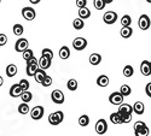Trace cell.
Instances as JSON below:
<instances>
[{"label": "cell", "instance_id": "6da1fadb", "mask_svg": "<svg viewBox=\"0 0 151 136\" xmlns=\"http://www.w3.org/2000/svg\"><path fill=\"white\" fill-rule=\"evenodd\" d=\"M134 134L135 136H147L149 135V128L144 122H135L134 123Z\"/></svg>", "mask_w": 151, "mask_h": 136}, {"label": "cell", "instance_id": "7a4b0ae2", "mask_svg": "<svg viewBox=\"0 0 151 136\" xmlns=\"http://www.w3.org/2000/svg\"><path fill=\"white\" fill-rule=\"evenodd\" d=\"M64 119V113L62 111H57V112H53L48 116V122L51 125H58L63 122Z\"/></svg>", "mask_w": 151, "mask_h": 136}, {"label": "cell", "instance_id": "3957f363", "mask_svg": "<svg viewBox=\"0 0 151 136\" xmlns=\"http://www.w3.org/2000/svg\"><path fill=\"white\" fill-rule=\"evenodd\" d=\"M51 99H52V101H53L55 104L60 105V104L64 103L65 96H64V94H63L62 90H59V89H55V90L51 93Z\"/></svg>", "mask_w": 151, "mask_h": 136}, {"label": "cell", "instance_id": "277c9868", "mask_svg": "<svg viewBox=\"0 0 151 136\" xmlns=\"http://www.w3.org/2000/svg\"><path fill=\"white\" fill-rule=\"evenodd\" d=\"M29 113L34 120H39L44 117V107L42 106H35L29 111Z\"/></svg>", "mask_w": 151, "mask_h": 136}, {"label": "cell", "instance_id": "5b68a950", "mask_svg": "<svg viewBox=\"0 0 151 136\" xmlns=\"http://www.w3.org/2000/svg\"><path fill=\"white\" fill-rule=\"evenodd\" d=\"M22 16L24 19H27V21H33L36 16V12L33 7L30 6H27V7H23L22 9Z\"/></svg>", "mask_w": 151, "mask_h": 136}, {"label": "cell", "instance_id": "8992f818", "mask_svg": "<svg viewBox=\"0 0 151 136\" xmlns=\"http://www.w3.org/2000/svg\"><path fill=\"white\" fill-rule=\"evenodd\" d=\"M96 131L98 135H104L108 131V123L105 119L102 118L96 123Z\"/></svg>", "mask_w": 151, "mask_h": 136}, {"label": "cell", "instance_id": "52a82bcc", "mask_svg": "<svg viewBox=\"0 0 151 136\" xmlns=\"http://www.w3.org/2000/svg\"><path fill=\"white\" fill-rule=\"evenodd\" d=\"M103 21H104V23L111 26V24H114L117 21V14H116V12H114V11H108V12H105L104 16H103Z\"/></svg>", "mask_w": 151, "mask_h": 136}, {"label": "cell", "instance_id": "ba28073f", "mask_svg": "<svg viewBox=\"0 0 151 136\" xmlns=\"http://www.w3.org/2000/svg\"><path fill=\"white\" fill-rule=\"evenodd\" d=\"M109 103L112 104V105H120L123 103V95L120 93V92H114L111 93L110 96H109Z\"/></svg>", "mask_w": 151, "mask_h": 136}, {"label": "cell", "instance_id": "9c48e42d", "mask_svg": "<svg viewBox=\"0 0 151 136\" xmlns=\"http://www.w3.org/2000/svg\"><path fill=\"white\" fill-rule=\"evenodd\" d=\"M150 24H151V21L149 18V16L146 15H142L138 19V26L142 30H147L150 28Z\"/></svg>", "mask_w": 151, "mask_h": 136}, {"label": "cell", "instance_id": "30bf717a", "mask_svg": "<svg viewBox=\"0 0 151 136\" xmlns=\"http://www.w3.org/2000/svg\"><path fill=\"white\" fill-rule=\"evenodd\" d=\"M73 47L76 49V51H82L87 47V40L85 38H76L73 41Z\"/></svg>", "mask_w": 151, "mask_h": 136}, {"label": "cell", "instance_id": "8fae6325", "mask_svg": "<svg viewBox=\"0 0 151 136\" xmlns=\"http://www.w3.org/2000/svg\"><path fill=\"white\" fill-rule=\"evenodd\" d=\"M29 46V42L27 39H24V38H21L16 41V45H15V49L17 52H23V51H26V49L28 48Z\"/></svg>", "mask_w": 151, "mask_h": 136}, {"label": "cell", "instance_id": "7c38bea8", "mask_svg": "<svg viewBox=\"0 0 151 136\" xmlns=\"http://www.w3.org/2000/svg\"><path fill=\"white\" fill-rule=\"evenodd\" d=\"M117 112L121 115V116H127V115H132L133 112V107L128 104H120L119 105V111Z\"/></svg>", "mask_w": 151, "mask_h": 136}, {"label": "cell", "instance_id": "4fadbf2b", "mask_svg": "<svg viewBox=\"0 0 151 136\" xmlns=\"http://www.w3.org/2000/svg\"><path fill=\"white\" fill-rule=\"evenodd\" d=\"M50 66H51V59L41 56V58L37 60V68H40L42 70H46V69H50Z\"/></svg>", "mask_w": 151, "mask_h": 136}, {"label": "cell", "instance_id": "5bb4252c", "mask_svg": "<svg viewBox=\"0 0 151 136\" xmlns=\"http://www.w3.org/2000/svg\"><path fill=\"white\" fill-rule=\"evenodd\" d=\"M140 72L144 76H150L151 75V69H150V61L149 60H143L140 64Z\"/></svg>", "mask_w": 151, "mask_h": 136}, {"label": "cell", "instance_id": "9a60e30c", "mask_svg": "<svg viewBox=\"0 0 151 136\" xmlns=\"http://www.w3.org/2000/svg\"><path fill=\"white\" fill-rule=\"evenodd\" d=\"M9 93H10V96H12V98H18V96H21V94L23 93V90L19 87V84H14L10 88Z\"/></svg>", "mask_w": 151, "mask_h": 136}, {"label": "cell", "instance_id": "2e32d148", "mask_svg": "<svg viewBox=\"0 0 151 136\" xmlns=\"http://www.w3.org/2000/svg\"><path fill=\"white\" fill-rule=\"evenodd\" d=\"M132 34H133V30H132L131 26H123L122 29H121V31H120V35L122 36L123 39H128V38H131Z\"/></svg>", "mask_w": 151, "mask_h": 136}, {"label": "cell", "instance_id": "e0dca14e", "mask_svg": "<svg viewBox=\"0 0 151 136\" xmlns=\"http://www.w3.org/2000/svg\"><path fill=\"white\" fill-rule=\"evenodd\" d=\"M133 107V112H135L137 115H143L144 113V111H145V106H144V104L142 103V101H137V103H134V105L132 106Z\"/></svg>", "mask_w": 151, "mask_h": 136}, {"label": "cell", "instance_id": "ac0fdd59", "mask_svg": "<svg viewBox=\"0 0 151 136\" xmlns=\"http://www.w3.org/2000/svg\"><path fill=\"white\" fill-rule=\"evenodd\" d=\"M33 77L35 78V81H36L37 83H41L42 80L46 77V72H45V70H42V69H37V70L35 71V73H34Z\"/></svg>", "mask_w": 151, "mask_h": 136}, {"label": "cell", "instance_id": "d6986e66", "mask_svg": "<svg viewBox=\"0 0 151 136\" xmlns=\"http://www.w3.org/2000/svg\"><path fill=\"white\" fill-rule=\"evenodd\" d=\"M59 57H60V59H63V60L68 59V58L70 57V49H69V47H67V46L60 47V49H59Z\"/></svg>", "mask_w": 151, "mask_h": 136}, {"label": "cell", "instance_id": "ffe728a7", "mask_svg": "<svg viewBox=\"0 0 151 136\" xmlns=\"http://www.w3.org/2000/svg\"><path fill=\"white\" fill-rule=\"evenodd\" d=\"M79 16H80V18H82V19H87V18L91 16V11H90V9H87L86 6H83V7H79Z\"/></svg>", "mask_w": 151, "mask_h": 136}, {"label": "cell", "instance_id": "44dd1931", "mask_svg": "<svg viewBox=\"0 0 151 136\" xmlns=\"http://www.w3.org/2000/svg\"><path fill=\"white\" fill-rule=\"evenodd\" d=\"M100 61H102V56L100 54H98V53H92L91 56H90V64H92V65H98V64H100Z\"/></svg>", "mask_w": 151, "mask_h": 136}, {"label": "cell", "instance_id": "7402d4cb", "mask_svg": "<svg viewBox=\"0 0 151 136\" xmlns=\"http://www.w3.org/2000/svg\"><path fill=\"white\" fill-rule=\"evenodd\" d=\"M97 84L99 87H106L109 84V77L105 76V75H100L98 78H97Z\"/></svg>", "mask_w": 151, "mask_h": 136}, {"label": "cell", "instance_id": "603a6c76", "mask_svg": "<svg viewBox=\"0 0 151 136\" xmlns=\"http://www.w3.org/2000/svg\"><path fill=\"white\" fill-rule=\"evenodd\" d=\"M16 73H17V66L15 64L7 65V68H6V75H7V77H14Z\"/></svg>", "mask_w": 151, "mask_h": 136}, {"label": "cell", "instance_id": "cb8c5ba5", "mask_svg": "<svg viewBox=\"0 0 151 136\" xmlns=\"http://www.w3.org/2000/svg\"><path fill=\"white\" fill-rule=\"evenodd\" d=\"M110 122H112V124H122V119L119 112H114L110 115Z\"/></svg>", "mask_w": 151, "mask_h": 136}, {"label": "cell", "instance_id": "d4e9b609", "mask_svg": "<svg viewBox=\"0 0 151 136\" xmlns=\"http://www.w3.org/2000/svg\"><path fill=\"white\" fill-rule=\"evenodd\" d=\"M21 99L23 103H30L32 99H33V94L29 92V90H24L22 94H21Z\"/></svg>", "mask_w": 151, "mask_h": 136}, {"label": "cell", "instance_id": "484cf974", "mask_svg": "<svg viewBox=\"0 0 151 136\" xmlns=\"http://www.w3.org/2000/svg\"><path fill=\"white\" fill-rule=\"evenodd\" d=\"M73 27H74V29H76V30H81V29L85 27L83 19H82V18H76V19H74V22H73Z\"/></svg>", "mask_w": 151, "mask_h": 136}, {"label": "cell", "instance_id": "4316f807", "mask_svg": "<svg viewBox=\"0 0 151 136\" xmlns=\"http://www.w3.org/2000/svg\"><path fill=\"white\" fill-rule=\"evenodd\" d=\"M133 73H134V69H133L132 65L128 64V65H126V66L123 68V76H124V77H132Z\"/></svg>", "mask_w": 151, "mask_h": 136}, {"label": "cell", "instance_id": "83f0119b", "mask_svg": "<svg viewBox=\"0 0 151 136\" xmlns=\"http://www.w3.org/2000/svg\"><path fill=\"white\" fill-rule=\"evenodd\" d=\"M29 111H30V110H29L28 104L22 101V104L18 106V112H19L21 115H27V113H29Z\"/></svg>", "mask_w": 151, "mask_h": 136}, {"label": "cell", "instance_id": "f1b7e54d", "mask_svg": "<svg viewBox=\"0 0 151 136\" xmlns=\"http://www.w3.org/2000/svg\"><path fill=\"white\" fill-rule=\"evenodd\" d=\"M67 87H68V89L70 90V92H75L78 89V81L76 80H69L68 81V83H67Z\"/></svg>", "mask_w": 151, "mask_h": 136}, {"label": "cell", "instance_id": "f546056e", "mask_svg": "<svg viewBox=\"0 0 151 136\" xmlns=\"http://www.w3.org/2000/svg\"><path fill=\"white\" fill-rule=\"evenodd\" d=\"M120 93H121V94L123 95V98H124V96H128V95L132 93V89H131L129 85L123 84V85H121V88H120Z\"/></svg>", "mask_w": 151, "mask_h": 136}, {"label": "cell", "instance_id": "4dcf8cb0", "mask_svg": "<svg viewBox=\"0 0 151 136\" xmlns=\"http://www.w3.org/2000/svg\"><path fill=\"white\" fill-rule=\"evenodd\" d=\"M79 124L81 125V127H87L90 124V117L87 116V115H82L80 118H79Z\"/></svg>", "mask_w": 151, "mask_h": 136}, {"label": "cell", "instance_id": "1f68e13d", "mask_svg": "<svg viewBox=\"0 0 151 136\" xmlns=\"http://www.w3.org/2000/svg\"><path fill=\"white\" fill-rule=\"evenodd\" d=\"M12 31H14V34L15 35H22L23 34V31H24V28H23V26L22 24H15L14 26V28H12Z\"/></svg>", "mask_w": 151, "mask_h": 136}, {"label": "cell", "instance_id": "d6a6232c", "mask_svg": "<svg viewBox=\"0 0 151 136\" xmlns=\"http://www.w3.org/2000/svg\"><path fill=\"white\" fill-rule=\"evenodd\" d=\"M105 5L106 4H105L104 0H93V6L97 10H103L105 7Z\"/></svg>", "mask_w": 151, "mask_h": 136}, {"label": "cell", "instance_id": "836d02e7", "mask_svg": "<svg viewBox=\"0 0 151 136\" xmlns=\"http://www.w3.org/2000/svg\"><path fill=\"white\" fill-rule=\"evenodd\" d=\"M36 70H37V64H34V65H27V69H26L27 75H28V76H34V73H35Z\"/></svg>", "mask_w": 151, "mask_h": 136}, {"label": "cell", "instance_id": "e575fe53", "mask_svg": "<svg viewBox=\"0 0 151 136\" xmlns=\"http://www.w3.org/2000/svg\"><path fill=\"white\" fill-rule=\"evenodd\" d=\"M131 23H132V18H131L129 15L122 16V18H121V26H122V27H123V26H131Z\"/></svg>", "mask_w": 151, "mask_h": 136}, {"label": "cell", "instance_id": "d590c367", "mask_svg": "<svg viewBox=\"0 0 151 136\" xmlns=\"http://www.w3.org/2000/svg\"><path fill=\"white\" fill-rule=\"evenodd\" d=\"M41 54H42V57H46V58L51 59V60L53 59V52H52L50 48H44L42 52H41Z\"/></svg>", "mask_w": 151, "mask_h": 136}, {"label": "cell", "instance_id": "8d00e7d4", "mask_svg": "<svg viewBox=\"0 0 151 136\" xmlns=\"http://www.w3.org/2000/svg\"><path fill=\"white\" fill-rule=\"evenodd\" d=\"M18 84H19V87L22 88L23 92H24V90H28V89H29V85H30L29 82H28L27 80H21Z\"/></svg>", "mask_w": 151, "mask_h": 136}, {"label": "cell", "instance_id": "74e56055", "mask_svg": "<svg viewBox=\"0 0 151 136\" xmlns=\"http://www.w3.org/2000/svg\"><path fill=\"white\" fill-rule=\"evenodd\" d=\"M22 53H23V59H24V60H28L29 58H32V57L34 56V53H33V51H32L30 48H27L26 51H23Z\"/></svg>", "mask_w": 151, "mask_h": 136}, {"label": "cell", "instance_id": "f35d334b", "mask_svg": "<svg viewBox=\"0 0 151 136\" xmlns=\"http://www.w3.org/2000/svg\"><path fill=\"white\" fill-rule=\"evenodd\" d=\"M41 84L44 85V87H50V85L52 84V77H51V76H47V75H46V77L42 80Z\"/></svg>", "mask_w": 151, "mask_h": 136}, {"label": "cell", "instance_id": "ab89813d", "mask_svg": "<svg viewBox=\"0 0 151 136\" xmlns=\"http://www.w3.org/2000/svg\"><path fill=\"white\" fill-rule=\"evenodd\" d=\"M6 42H7V36L5 34H0V47L6 45Z\"/></svg>", "mask_w": 151, "mask_h": 136}, {"label": "cell", "instance_id": "60d3db41", "mask_svg": "<svg viewBox=\"0 0 151 136\" xmlns=\"http://www.w3.org/2000/svg\"><path fill=\"white\" fill-rule=\"evenodd\" d=\"M27 61V65H34V64H37V60H36V58L33 56L32 58H29L28 60H26Z\"/></svg>", "mask_w": 151, "mask_h": 136}, {"label": "cell", "instance_id": "b9f144b4", "mask_svg": "<svg viewBox=\"0 0 151 136\" xmlns=\"http://www.w3.org/2000/svg\"><path fill=\"white\" fill-rule=\"evenodd\" d=\"M87 5V0H76V6L78 7H83Z\"/></svg>", "mask_w": 151, "mask_h": 136}, {"label": "cell", "instance_id": "7bdbcfd3", "mask_svg": "<svg viewBox=\"0 0 151 136\" xmlns=\"http://www.w3.org/2000/svg\"><path fill=\"white\" fill-rule=\"evenodd\" d=\"M145 93L149 98H151V82L146 84V87H145Z\"/></svg>", "mask_w": 151, "mask_h": 136}, {"label": "cell", "instance_id": "ee69618b", "mask_svg": "<svg viewBox=\"0 0 151 136\" xmlns=\"http://www.w3.org/2000/svg\"><path fill=\"white\" fill-rule=\"evenodd\" d=\"M29 1H30V4H33V5H36V4H39V3L41 1V0H29Z\"/></svg>", "mask_w": 151, "mask_h": 136}, {"label": "cell", "instance_id": "f6af8a7d", "mask_svg": "<svg viewBox=\"0 0 151 136\" xmlns=\"http://www.w3.org/2000/svg\"><path fill=\"white\" fill-rule=\"evenodd\" d=\"M3 83H4V78H3L1 76H0V87H1V85H3Z\"/></svg>", "mask_w": 151, "mask_h": 136}, {"label": "cell", "instance_id": "bcb514c9", "mask_svg": "<svg viewBox=\"0 0 151 136\" xmlns=\"http://www.w3.org/2000/svg\"><path fill=\"white\" fill-rule=\"evenodd\" d=\"M104 1H105V4H111L114 0H104Z\"/></svg>", "mask_w": 151, "mask_h": 136}, {"label": "cell", "instance_id": "7dc6e473", "mask_svg": "<svg viewBox=\"0 0 151 136\" xmlns=\"http://www.w3.org/2000/svg\"><path fill=\"white\" fill-rule=\"evenodd\" d=\"M146 1H147V3H150V4H151V0H146Z\"/></svg>", "mask_w": 151, "mask_h": 136}, {"label": "cell", "instance_id": "c3c4849f", "mask_svg": "<svg viewBox=\"0 0 151 136\" xmlns=\"http://www.w3.org/2000/svg\"><path fill=\"white\" fill-rule=\"evenodd\" d=\"M150 69H151V61H150Z\"/></svg>", "mask_w": 151, "mask_h": 136}, {"label": "cell", "instance_id": "681fc988", "mask_svg": "<svg viewBox=\"0 0 151 136\" xmlns=\"http://www.w3.org/2000/svg\"><path fill=\"white\" fill-rule=\"evenodd\" d=\"M0 4H1V0H0Z\"/></svg>", "mask_w": 151, "mask_h": 136}]
</instances>
